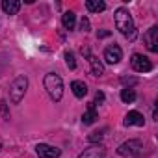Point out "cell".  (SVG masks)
<instances>
[{
    "label": "cell",
    "mask_w": 158,
    "mask_h": 158,
    "mask_svg": "<svg viewBox=\"0 0 158 158\" xmlns=\"http://www.w3.org/2000/svg\"><path fill=\"white\" fill-rule=\"evenodd\" d=\"M88 61H89L91 73H93L95 76H102V74H104V65H102V61H101L97 56H93V54L89 52V54H88Z\"/></svg>",
    "instance_id": "obj_11"
},
{
    "label": "cell",
    "mask_w": 158,
    "mask_h": 158,
    "mask_svg": "<svg viewBox=\"0 0 158 158\" xmlns=\"http://www.w3.org/2000/svg\"><path fill=\"white\" fill-rule=\"evenodd\" d=\"M123 125H125V127H143V125H145V119H143V115H141L139 112L132 110V112H128V114L125 115Z\"/></svg>",
    "instance_id": "obj_10"
},
{
    "label": "cell",
    "mask_w": 158,
    "mask_h": 158,
    "mask_svg": "<svg viewBox=\"0 0 158 158\" xmlns=\"http://www.w3.org/2000/svg\"><path fill=\"white\" fill-rule=\"evenodd\" d=\"M43 86H45L48 97H50L54 102H60V101H61V97H63V80H61L56 73H47V74H45Z\"/></svg>",
    "instance_id": "obj_2"
},
{
    "label": "cell",
    "mask_w": 158,
    "mask_h": 158,
    "mask_svg": "<svg viewBox=\"0 0 158 158\" xmlns=\"http://www.w3.org/2000/svg\"><path fill=\"white\" fill-rule=\"evenodd\" d=\"M121 101L127 102V104L134 102V101H136V91H134L132 88H125V89H121Z\"/></svg>",
    "instance_id": "obj_17"
},
{
    "label": "cell",
    "mask_w": 158,
    "mask_h": 158,
    "mask_svg": "<svg viewBox=\"0 0 158 158\" xmlns=\"http://www.w3.org/2000/svg\"><path fill=\"white\" fill-rule=\"evenodd\" d=\"M74 23H76L74 11H65V13L61 15V24H63L65 30H73V28H74Z\"/></svg>",
    "instance_id": "obj_15"
},
{
    "label": "cell",
    "mask_w": 158,
    "mask_h": 158,
    "mask_svg": "<svg viewBox=\"0 0 158 158\" xmlns=\"http://www.w3.org/2000/svg\"><path fill=\"white\" fill-rule=\"evenodd\" d=\"M97 119H99V114H97V110H95V104L89 102L88 110H86L84 115H82V123H84V125H93Z\"/></svg>",
    "instance_id": "obj_12"
},
{
    "label": "cell",
    "mask_w": 158,
    "mask_h": 158,
    "mask_svg": "<svg viewBox=\"0 0 158 158\" xmlns=\"http://www.w3.org/2000/svg\"><path fill=\"white\" fill-rule=\"evenodd\" d=\"M123 60V50H121V47L119 45H110V47H106L104 48V61L106 63H110V65H115V63H119Z\"/></svg>",
    "instance_id": "obj_6"
},
{
    "label": "cell",
    "mask_w": 158,
    "mask_h": 158,
    "mask_svg": "<svg viewBox=\"0 0 158 158\" xmlns=\"http://www.w3.org/2000/svg\"><path fill=\"white\" fill-rule=\"evenodd\" d=\"M80 30H82V32H89V21H88L86 17L80 21Z\"/></svg>",
    "instance_id": "obj_21"
},
{
    "label": "cell",
    "mask_w": 158,
    "mask_h": 158,
    "mask_svg": "<svg viewBox=\"0 0 158 158\" xmlns=\"http://www.w3.org/2000/svg\"><path fill=\"white\" fill-rule=\"evenodd\" d=\"M88 139H89L91 143H95V141H101V139H102V134H101V132H91V134L88 136Z\"/></svg>",
    "instance_id": "obj_20"
},
{
    "label": "cell",
    "mask_w": 158,
    "mask_h": 158,
    "mask_svg": "<svg viewBox=\"0 0 158 158\" xmlns=\"http://www.w3.org/2000/svg\"><path fill=\"white\" fill-rule=\"evenodd\" d=\"M63 58H65V63H67L69 69H76V60H74V54H73L71 50H67V52L63 54Z\"/></svg>",
    "instance_id": "obj_18"
},
{
    "label": "cell",
    "mask_w": 158,
    "mask_h": 158,
    "mask_svg": "<svg viewBox=\"0 0 158 158\" xmlns=\"http://www.w3.org/2000/svg\"><path fill=\"white\" fill-rule=\"evenodd\" d=\"M115 26L121 32V35L127 37L128 41L136 39V24H134V19H132L130 11L127 8H117L115 10Z\"/></svg>",
    "instance_id": "obj_1"
},
{
    "label": "cell",
    "mask_w": 158,
    "mask_h": 158,
    "mask_svg": "<svg viewBox=\"0 0 158 158\" xmlns=\"http://www.w3.org/2000/svg\"><path fill=\"white\" fill-rule=\"evenodd\" d=\"M0 112H2V117L6 121L10 119V110H8V102L6 101H0Z\"/></svg>",
    "instance_id": "obj_19"
},
{
    "label": "cell",
    "mask_w": 158,
    "mask_h": 158,
    "mask_svg": "<svg viewBox=\"0 0 158 158\" xmlns=\"http://www.w3.org/2000/svg\"><path fill=\"white\" fill-rule=\"evenodd\" d=\"M110 35V32L108 30H102V32H99V37H108Z\"/></svg>",
    "instance_id": "obj_23"
},
{
    "label": "cell",
    "mask_w": 158,
    "mask_h": 158,
    "mask_svg": "<svg viewBox=\"0 0 158 158\" xmlns=\"http://www.w3.org/2000/svg\"><path fill=\"white\" fill-rule=\"evenodd\" d=\"M35 154L39 158H60L61 151L58 147H52V145H47V143H39L35 147Z\"/></svg>",
    "instance_id": "obj_7"
},
{
    "label": "cell",
    "mask_w": 158,
    "mask_h": 158,
    "mask_svg": "<svg viewBox=\"0 0 158 158\" xmlns=\"http://www.w3.org/2000/svg\"><path fill=\"white\" fill-rule=\"evenodd\" d=\"M21 10V2L19 0H2V11L8 15H15Z\"/></svg>",
    "instance_id": "obj_14"
},
{
    "label": "cell",
    "mask_w": 158,
    "mask_h": 158,
    "mask_svg": "<svg viewBox=\"0 0 158 158\" xmlns=\"http://www.w3.org/2000/svg\"><path fill=\"white\" fill-rule=\"evenodd\" d=\"M143 41L151 52H158V26H151L143 35Z\"/></svg>",
    "instance_id": "obj_8"
},
{
    "label": "cell",
    "mask_w": 158,
    "mask_h": 158,
    "mask_svg": "<svg viewBox=\"0 0 158 158\" xmlns=\"http://www.w3.org/2000/svg\"><path fill=\"white\" fill-rule=\"evenodd\" d=\"M101 102H104V93H102V91H97V95H95V101H93V104H101Z\"/></svg>",
    "instance_id": "obj_22"
},
{
    "label": "cell",
    "mask_w": 158,
    "mask_h": 158,
    "mask_svg": "<svg viewBox=\"0 0 158 158\" xmlns=\"http://www.w3.org/2000/svg\"><path fill=\"white\" fill-rule=\"evenodd\" d=\"M130 65H132V69H134L136 73H149V71L152 69L151 60H149L147 56H143V54H132Z\"/></svg>",
    "instance_id": "obj_5"
},
{
    "label": "cell",
    "mask_w": 158,
    "mask_h": 158,
    "mask_svg": "<svg viewBox=\"0 0 158 158\" xmlns=\"http://www.w3.org/2000/svg\"><path fill=\"white\" fill-rule=\"evenodd\" d=\"M86 8L91 11V13H101L106 10V4L102 0H86Z\"/></svg>",
    "instance_id": "obj_16"
},
{
    "label": "cell",
    "mask_w": 158,
    "mask_h": 158,
    "mask_svg": "<svg viewBox=\"0 0 158 158\" xmlns=\"http://www.w3.org/2000/svg\"><path fill=\"white\" fill-rule=\"evenodd\" d=\"M71 89H73L74 97H78V99H84V97L88 95V86H86V82H82V80L71 82Z\"/></svg>",
    "instance_id": "obj_13"
},
{
    "label": "cell",
    "mask_w": 158,
    "mask_h": 158,
    "mask_svg": "<svg viewBox=\"0 0 158 158\" xmlns=\"http://www.w3.org/2000/svg\"><path fill=\"white\" fill-rule=\"evenodd\" d=\"M104 154H106V149L99 143V145H91L84 149V152L78 154V158H104Z\"/></svg>",
    "instance_id": "obj_9"
},
{
    "label": "cell",
    "mask_w": 158,
    "mask_h": 158,
    "mask_svg": "<svg viewBox=\"0 0 158 158\" xmlns=\"http://www.w3.org/2000/svg\"><path fill=\"white\" fill-rule=\"evenodd\" d=\"M143 151V143L139 139H128L117 147V152L121 156H138Z\"/></svg>",
    "instance_id": "obj_4"
},
{
    "label": "cell",
    "mask_w": 158,
    "mask_h": 158,
    "mask_svg": "<svg viewBox=\"0 0 158 158\" xmlns=\"http://www.w3.org/2000/svg\"><path fill=\"white\" fill-rule=\"evenodd\" d=\"M26 89H28V78L24 74H19L15 80L11 82V86H10V101L13 104H19L24 99Z\"/></svg>",
    "instance_id": "obj_3"
},
{
    "label": "cell",
    "mask_w": 158,
    "mask_h": 158,
    "mask_svg": "<svg viewBox=\"0 0 158 158\" xmlns=\"http://www.w3.org/2000/svg\"><path fill=\"white\" fill-rule=\"evenodd\" d=\"M0 149H2V143H0Z\"/></svg>",
    "instance_id": "obj_24"
}]
</instances>
